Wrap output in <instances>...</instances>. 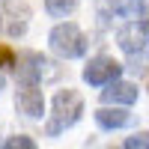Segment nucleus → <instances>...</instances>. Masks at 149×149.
<instances>
[{
	"instance_id": "obj_11",
	"label": "nucleus",
	"mask_w": 149,
	"mask_h": 149,
	"mask_svg": "<svg viewBox=\"0 0 149 149\" xmlns=\"http://www.w3.org/2000/svg\"><path fill=\"white\" fill-rule=\"evenodd\" d=\"M140 9H143L140 0H116V3H113V12H119V15H128V18H134Z\"/></svg>"
},
{
	"instance_id": "obj_5",
	"label": "nucleus",
	"mask_w": 149,
	"mask_h": 149,
	"mask_svg": "<svg viewBox=\"0 0 149 149\" xmlns=\"http://www.w3.org/2000/svg\"><path fill=\"white\" fill-rule=\"evenodd\" d=\"M119 74H122V66L113 57H93L90 63H86V69H84V81L93 84V86H107V84H113Z\"/></svg>"
},
{
	"instance_id": "obj_2",
	"label": "nucleus",
	"mask_w": 149,
	"mask_h": 149,
	"mask_svg": "<svg viewBox=\"0 0 149 149\" xmlns=\"http://www.w3.org/2000/svg\"><path fill=\"white\" fill-rule=\"evenodd\" d=\"M15 74H18V81L24 86H39L45 81H54L57 78V66L48 60L45 54H36V51H24L18 54L15 60Z\"/></svg>"
},
{
	"instance_id": "obj_7",
	"label": "nucleus",
	"mask_w": 149,
	"mask_h": 149,
	"mask_svg": "<svg viewBox=\"0 0 149 149\" xmlns=\"http://www.w3.org/2000/svg\"><path fill=\"white\" fill-rule=\"evenodd\" d=\"M15 104L21 107V113H27L30 119H39L45 113V95H42V90H36V86H24V90H18Z\"/></svg>"
},
{
	"instance_id": "obj_14",
	"label": "nucleus",
	"mask_w": 149,
	"mask_h": 149,
	"mask_svg": "<svg viewBox=\"0 0 149 149\" xmlns=\"http://www.w3.org/2000/svg\"><path fill=\"white\" fill-rule=\"evenodd\" d=\"M146 66H149V60H146L143 54H140V57H137V54H131V63H128V72H131V74H143Z\"/></svg>"
},
{
	"instance_id": "obj_6",
	"label": "nucleus",
	"mask_w": 149,
	"mask_h": 149,
	"mask_svg": "<svg viewBox=\"0 0 149 149\" xmlns=\"http://www.w3.org/2000/svg\"><path fill=\"white\" fill-rule=\"evenodd\" d=\"M116 42L125 54H143L149 45V21H128L116 33Z\"/></svg>"
},
{
	"instance_id": "obj_1",
	"label": "nucleus",
	"mask_w": 149,
	"mask_h": 149,
	"mask_svg": "<svg viewBox=\"0 0 149 149\" xmlns=\"http://www.w3.org/2000/svg\"><path fill=\"white\" fill-rule=\"evenodd\" d=\"M81 113H84V98H81V93L60 90L54 95V110H51V119H48V125H45V134H48V137L63 134L66 128H72L74 122L81 119Z\"/></svg>"
},
{
	"instance_id": "obj_13",
	"label": "nucleus",
	"mask_w": 149,
	"mask_h": 149,
	"mask_svg": "<svg viewBox=\"0 0 149 149\" xmlns=\"http://www.w3.org/2000/svg\"><path fill=\"white\" fill-rule=\"evenodd\" d=\"M3 149H36V143L27 137V134H18V137H9V140H6Z\"/></svg>"
},
{
	"instance_id": "obj_10",
	"label": "nucleus",
	"mask_w": 149,
	"mask_h": 149,
	"mask_svg": "<svg viewBox=\"0 0 149 149\" xmlns=\"http://www.w3.org/2000/svg\"><path fill=\"white\" fill-rule=\"evenodd\" d=\"M74 6H78V0H45L48 15H54V18H66V15H72Z\"/></svg>"
},
{
	"instance_id": "obj_15",
	"label": "nucleus",
	"mask_w": 149,
	"mask_h": 149,
	"mask_svg": "<svg viewBox=\"0 0 149 149\" xmlns=\"http://www.w3.org/2000/svg\"><path fill=\"white\" fill-rule=\"evenodd\" d=\"M3 66H15V54H12L9 45H0V69Z\"/></svg>"
},
{
	"instance_id": "obj_12",
	"label": "nucleus",
	"mask_w": 149,
	"mask_h": 149,
	"mask_svg": "<svg viewBox=\"0 0 149 149\" xmlns=\"http://www.w3.org/2000/svg\"><path fill=\"white\" fill-rule=\"evenodd\" d=\"M122 149H149V131H137V134H131Z\"/></svg>"
},
{
	"instance_id": "obj_8",
	"label": "nucleus",
	"mask_w": 149,
	"mask_h": 149,
	"mask_svg": "<svg viewBox=\"0 0 149 149\" xmlns=\"http://www.w3.org/2000/svg\"><path fill=\"white\" fill-rule=\"evenodd\" d=\"M102 102L104 104H134L137 102V86L125 81H113V84H107V90H102Z\"/></svg>"
},
{
	"instance_id": "obj_17",
	"label": "nucleus",
	"mask_w": 149,
	"mask_h": 149,
	"mask_svg": "<svg viewBox=\"0 0 149 149\" xmlns=\"http://www.w3.org/2000/svg\"><path fill=\"white\" fill-rule=\"evenodd\" d=\"M146 15H149V9H146Z\"/></svg>"
},
{
	"instance_id": "obj_3",
	"label": "nucleus",
	"mask_w": 149,
	"mask_h": 149,
	"mask_svg": "<svg viewBox=\"0 0 149 149\" xmlns=\"http://www.w3.org/2000/svg\"><path fill=\"white\" fill-rule=\"evenodd\" d=\"M48 45H51V51L57 57L63 60H74V57H84L86 54V36L81 33L78 24H57V27L51 30V36H48Z\"/></svg>"
},
{
	"instance_id": "obj_4",
	"label": "nucleus",
	"mask_w": 149,
	"mask_h": 149,
	"mask_svg": "<svg viewBox=\"0 0 149 149\" xmlns=\"http://www.w3.org/2000/svg\"><path fill=\"white\" fill-rule=\"evenodd\" d=\"M27 18H30V9L24 0H6L0 6V30L6 36H24Z\"/></svg>"
},
{
	"instance_id": "obj_9",
	"label": "nucleus",
	"mask_w": 149,
	"mask_h": 149,
	"mask_svg": "<svg viewBox=\"0 0 149 149\" xmlns=\"http://www.w3.org/2000/svg\"><path fill=\"white\" fill-rule=\"evenodd\" d=\"M95 122H98V128H104V131H113V128H125L131 125V113L128 110H119V107H98L95 110Z\"/></svg>"
},
{
	"instance_id": "obj_16",
	"label": "nucleus",
	"mask_w": 149,
	"mask_h": 149,
	"mask_svg": "<svg viewBox=\"0 0 149 149\" xmlns=\"http://www.w3.org/2000/svg\"><path fill=\"white\" fill-rule=\"evenodd\" d=\"M0 90H3V74H0Z\"/></svg>"
}]
</instances>
